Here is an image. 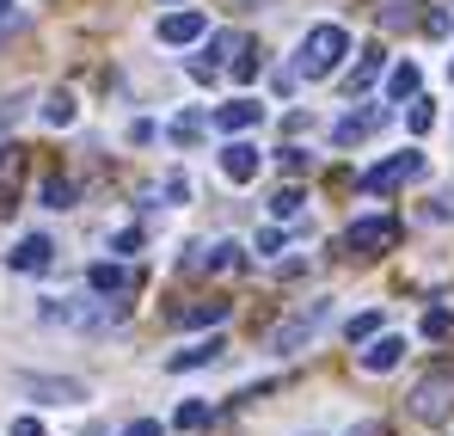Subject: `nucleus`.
<instances>
[{
  "mask_svg": "<svg viewBox=\"0 0 454 436\" xmlns=\"http://www.w3.org/2000/svg\"><path fill=\"white\" fill-rule=\"evenodd\" d=\"M43 320L50 326H74V332H111L117 320H123V301H111V295H86V301H43Z\"/></svg>",
  "mask_w": 454,
  "mask_h": 436,
  "instance_id": "nucleus-1",
  "label": "nucleus"
},
{
  "mask_svg": "<svg viewBox=\"0 0 454 436\" xmlns=\"http://www.w3.org/2000/svg\"><path fill=\"white\" fill-rule=\"evenodd\" d=\"M344 56H350V31H344V25H313L301 37L295 74H301V80H325V74H338Z\"/></svg>",
  "mask_w": 454,
  "mask_h": 436,
  "instance_id": "nucleus-2",
  "label": "nucleus"
},
{
  "mask_svg": "<svg viewBox=\"0 0 454 436\" xmlns=\"http://www.w3.org/2000/svg\"><path fill=\"white\" fill-rule=\"evenodd\" d=\"M411 412H418V418H430V424H436V418H449V412H454V369H436V375H424V381H418Z\"/></svg>",
  "mask_w": 454,
  "mask_h": 436,
  "instance_id": "nucleus-3",
  "label": "nucleus"
},
{
  "mask_svg": "<svg viewBox=\"0 0 454 436\" xmlns=\"http://www.w3.org/2000/svg\"><path fill=\"white\" fill-rule=\"evenodd\" d=\"M393 240H399V221H393V216H356V221H350V234H344V246L363 252V258L387 252Z\"/></svg>",
  "mask_w": 454,
  "mask_h": 436,
  "instance_id": "nucleus-4",
  "label": "nucleus"
},
{
  "mask_svg": "<svg viewBox=\"0 0 454 436\" xmlns=\"http://www.w3.org/2000/svg\"><path fill=\"white\" fill-rule=\"evenodd\" d=\"M418 172H424V154H393V160H380V166L363 172V191H369V197H387V191H399V185L418 178Z\"/></svg>",
  "mask_w": 454,
  "mask_h": 436,
  "instance_id": "nucleus-5",
  "label": "nucleus"
},
{
  "mask_svg": "<svg viewBox=\"0 0 454 436\" xmlns=\"http://www.w3.org/2000/svg\"><path fill=\"white\" fill-rule=\"evenodd\" d=\"M319 320H325V301H313V307H301V313H295L289 326H277V332H270V351H283V357H295V351H301L307 338L319 332Z\"/></svg>",
  "mask_w": 454,
  "mask_h": 436,
  "instance_id": "nucleus-6",
  "label": "nucleus"
},
{
  "mask_svg": "<svg viewBox=\"0 0 454 436\" xmlns=\"http://www.w3.org/2000/svg\"><path fill=\"white\" fill-rule=\"evenodd\" d=\"M25 393H37L43 406H80L86 400V381H56V375H19Z\"/></svg>",
  "mask_w": 454,
  "mask_h": 436,
  "instance_id": "nucleus-7",
  "label": "nucleus"
},
{
  "mask_svg": "<svg viewBox=\"0 0 454 436\" xmlns=\"http://www.w3.org/2000/svg\"><path fill=\"white\" fill-rule=\"evenodd\" d=\"M380 123H387V105H363V111H350V117L332 123V142L350 147V142H363V136H375Z\"/></svg>",
  "mask_w": 454,
  "mask_h": 436,
  "instance_id": "nucleus-8",
  "label": "nucleus"
},
{
  "mask_svg": "<svg viewBox=\"0 0 454 436\" xmlns=\"http://www.w3.org/2000/svg\"><path fill=\"white\" fill-rule=\"evenodd\" d=\"M258 166H264V154H258L252 142H227L222 147V178H227V185H252Z\"/></svg>",
  "mask_w": 454,
  "mask_h": 436,
  "instance_id": "nucleus-9",
  "label": "nucleus"
},
{
  "mask_svg": "<svg viewBox=\"0 0 454 436\" xmlns=\"http://www.w3.org/2000/svg\"><path fill=\"white\" fill-rule=\"evenodd\" d=\"M203 31H209V19H203L197 6H184V12H166V19H160V44H172V50H178V44H197Z\"/></svg>",
  "mask_w": 454,
  "mask_h": 436,
  "instance_id": "nucleus-10",
  "label": "nucleus"
},
{
  "mask_svg": "<svg viewBox=\"0 0 454 436\" xmlns=\"http://www.w3.org/2000/svg\"><path fill=\"white\" fill-rule=\"evenodd\" d=\"M258 117H264L258 99H227V105H215V130H222V136H246Z\"/></svg>",
  "mask_w": 454,
  "mask_h": 436,
  "instance_id": "nucleus-11",
  "label": "nucleus"
},
{
  "mask_svg": "<svg viewBox=\"0 0 454 436\" xmlns=\"http://www.w3.org/2000/svg\"><path fill=\"white\" fill-rule=\"evenodd\" d=\"M215 130V111H178L172 123H166V142H178V147H197L203 136Z\"/></svg>",
  "mask_w": 454,
  "mask_h": 436,
  "instance_id": "nucleus-12",
  "label": "nucleus"
},
{
  "mask_svg": "<svg viewBox=\"0 0 454 436\" xmlns=\"http://www.w3.org/2000/svg\"><path fill=\"white\" fill-rule=\"evenodd\" d=\"M50 252H56V246H50L43 234H25V240H19V246L6 252V265H12V271H31V277H37V271H50Z\"/></svg>",
  "mask_w": 454,
  "mask_h": 436,
  "instance_id": "nucleus-13",
  "label": "nucleus"
},
{
  "mask_svg": "<svg viewBox=\"0 0 454 436\" xmlns=\"http://www.w3.org/2000/svg\"><path fill=\"white\" fill-rule=\"evenodd\" d=\"M380 68H387V50H380V44H363V50H356V68H350V80H344V86H350V99H356V92H369V86L380 80Z\"/></svg>",
  "mask_w": 454,
  "mask_h": 436,
  "instance_id": "nucleus-14",
  "label": "nucleus"
},
{
  "mask_svg": "<svg viewBox=\"0 0 454 436\" xmlns=\"http://www.w3.org/2000/svg\"><path fill=\"white\" fill-rule=\"evenodd\" d=\"M356 363L369 369V375L399 369V363H405V338H393V332H387V338H375V345H363V357H356Z\"/></svg>",
  "mask_w": 454,
  "mask_h": 436,
  "instance_id": "nucleus-15",
  "label": "nucleus"
},
{
  "mask_svg": "<svg viewBox=\"0 0 454 436\" xmlns=\"http://www.w3.org/2000/svg\"><path fill=\"white\" fill-rule=\"evenodd\" d=\"M239 265H246V246L239 240H215V246H203L191 258V271H239Z\"/></svg>",
  "mask_w": 454,
  "mask_h": 436,
  "instance_id": "nucleus-16",
  "label": "nucleus"
},
{
  "mask_svg": "<svg viewBox=\"0 0 454 436\" xmlns=\"http://www.w3.org/2000/svg\"><path fill=\"white\" fill-rule=\"evenodd\" d=\"M86 283H92V295H111V301H123V295H129V283H136V277H129V271H123V265H111V258H98V265H92V271H86Z\"/></svg>",
  "mask_w": 454,
  "mask_h": 436,
  "instance_id": "nucleus-17",
  "label": "nucleus"
},
{
  "mask_svg": "<svg viewBox=\"0 0 454 436\" xmlns=\"http://www.w3.org/2000/svg\"><path fill=\"white\" fill-rule=\"evenodd\" d=\"M222 351H227L222 338H197V345H184V351H172V363H166V369H172V375H184V369H203V363H215Z\"/></svg>",
  "mask_w": 454,
  "mask_h": 436,
  "instance_id": "nucleus-18",
  "label": "nucleus"
},
{
  "mask_svg": "<svg viewBox=\"0 0 454 436\" xmlns=\"http://www.w3.org/2000/svg\"><path fill=\"white\" fill-rule=\"evenodd\" d=\"M233 50H239V37H233V31H215V37H209V50H203V56H191V74H197V80H209V74L222 68V56H233Z\"/></svg>",
  "mask_w": 454,
  "mask_h": 436,
  "instance_id": "nucleus-19",
  "label": "nucleus"
},
{
  "mask_svg": "<svg viewBox=\"0 0 454 436\" xmlns=\"http://www.w3.org/2000/svg\"><path fill=\"white\" fill-rule=\"evenodd\" d=\"M418 86H424L418 62H399V68L387 74V99H399V105H411V99H418Z\"/></svg>",
  "mask_w": 454,
  "mask_h": 436,
  "instance_id": "nucleus-20",
  "label": "nucleus"
},
{
  "mask_svg": "<svg viewBox=\"0 0 454 436\" xmlns=\"http://www.w3.org/2000/svg\"><path fill=\"white\" fill-rule=\"evenodd\" d=\"M74 117H80L74 92H50V105H43V123H50V130H68Z\"/></svg>",
  "mask_w": 454,
  "mask_h": 436,
  "instance_id": "nucleus-21",
  "label": "nucleus"
},
{
  "mask_svg": "<svg viewBox=\"0 0 454 436\" xmlns=\"http://www.w3.org/2000/svg\"><path fill=\"white\" fill-rule=\"evenodd\" d=\"M178 320H184V326H222L227 301H191V307H178Z\"/></svg>",
  "mask_w": 454,
  "mask_h": 436,
  "instance_id": "nucleus-22",
  "label": "nucleus"
},
{
  "mask_svg": "<svg viewBox=\"0 0 454 436\" xmlns=\"http://www.w3.org/2000/svg\"><path fill=\"white\" fill-rule=\"evenodd\" d=\"M418 332H424V338H430V345H449V338H454V307H430V313H424V326H418Z\"/></svg>",
  "mask_w": 454,
  "mask_h": 436,
  "instance_id": "nucleus-23",
  "label": "nucleus"
},
{
  "mask_svg": "<svg viewBox=\"0 0 454 436\" xmlns=\"http://www.w3.org/2000/svg\"><path fill=\"white\" fill-rule=\"evenodd\" d=\"M344 338H350V345H375V338H380V313H375V307H369V313H350Z\"/></svg>",
  "mask_w": 454,
  "mask_h": 436,
  "instance_id": "nucleus-24",
  "label": "nucleus"
},
{
  "mask_svg": "<svg viewBox=\"0 0 454 436\" xmlns=\"http://www.w3.org/2000/svg\"><path fill=\"white\" fill-rule=\"evenodd\" d=\"M209 418H215V412H209V406H203V400H184V406H178V412H172V431H203V424H209Z\"/></svg>",
  "mask_w": 454,
  "mask_h": 436,
  "instance_id": "nucleus-25",
  "label": "nucleus"
},
{
  "mask_svg": "<svg viewBox=\"0 0 454 436\" xmlns=\"http://www.w3.org/2000/svg\"><path fill=\"white\" fill-rule=\"evenodd\" d=\"M301 210H307V197H301V191H295V185H283V191L270 197V216H277V221H295V216H301Z\"/></svg>",
  "mask_w": 454,
  "mask_h": 436,
  "instance_id": "nucleus-26",
  "label": "nucleus"
},
{
  "mask_svg": "<svg viewBox=\"0 0 454 436\" xmlns=\"http://www.w3.org/2000/svg\"><path fill=\"white\" fill-rule=\"evenodd\" d=\"M405 123H411V136H430V130H436V105L418 92V99H411V111H405Z\"/></svg>",
  "mask_w": 454,
  "mask_h": 436,
  "instance_id": "nucleus-27",
  "label": "nucleus"
},
{
  "mask_svg": "<svg viewBox=\"0 0 454 436\" xmlns=\"http://www.w3.org/2000/svg\"><path fill=\"white\" fill-rule=\"evenodd\" d=\"M19 117H25V92H12V99H0V147L12 142V130H19Z\"/></svg>",
  "mask_w": 454,
  "mask_h": 436,
  "instance_id": "nucleus-28",
  "label": "nucleus"
},
{
  "mask_svg": "<svg viewBox=\"0 0 454 436\" xmlns=\"http://www.w3.org/2000/svg\"><path fill=\"white\" fill-rule=\"evenodd\" d=\"M12 185H19V154H12V147H0V216H6V197H12Z\"/></svg>",
  "mask_w": 454,
  "mask_h": 436,
  "instance_id": "nucleus-29",
  "label": "nucleus"
},
{
  "mask_svg": "<svg viewBox=\"0 0 454 436\" xmlns=\"http://www.w3.org/2000/svg\"><path fill=\"white\" fill-rule=\"evenodd\" d=\"M68 203H74V185L68 178H50L43 185V210H68Z\"/></svg>",
  "mask_w": 454,
  "mask_h": 436,
  "instance_id": "nucleus-30",
  "label": "nucleus"
},
{
  "mask_svg": "<svg viewBox=\"0 0 454 436\" xmlns=\"http://www.w3.org/2000/svg\"><path fill=\"white\" fill-rule=\"evenodd\" d=\"M111 252H123V258L142 252V227H117V234H111Z\"/></svg>",
  "mask_w": 454,
  "mask_h": 436,
  "instance_id": "nucleus-31",
  "label": "nucleus"
},
{
  "mask_svg": "<svg viewBox=\"0 0 454 436\" xmlns=\"http://www.w3.org/2000/svg\"><path fill=\"white\" fill-rule=\"evenodd\" d=\"M252 252H258V258H270V252H283V227H258V240H252Z\"/></svg>",
  "mask_w": 454,
  "mask_h": 436,
  "instance_id": "nucleus-32",
  "label": "nucleus"
},
{
  "mask_svg": "<svg viewBox=\"0 0 454 436\" xmlns=\"http://www.w3.org/2000/svg\"><path fill=\"white\" fill-rule=\"evenodd\" d=\"M258 68H264V56H258V50H239V62H233V80H258Z\"/></svg>",
  "mask_w": 454,
  "mask_h": 436,
  "instance_id": "nucleus-33",
  "label": "nucleus"
},
{
  "mask_svg": "<svg viewBox=\"0 0 454 436\" xmlns=\"http://www.w3.org/2000/svg\"><path fill=\"white\" fill-rule=\"evenodd\" d=\"M424 31H430V37H449L454 31V6H436V12L424 19Z\"/></svg>",
  "mask_w": 454,
  "mask_h": 436,
  "instance_id": "nucleus-34",
  "label": "nucleus"
},
{
  "mask_svg": "<svg viewBox=\"0 0 454 436\" xmlns=\"http://www.w3.org/2000/svg\"><path fill=\"white\" fill-rule=\"evenodd\" d=\"M307 166H313V154H301V147H283V172H289V178H301Z\"/></svg>",
  "mask_w": 454,
  "mask_h": 436,
  "instance_id": "nucleus-35",
  "label": "nucleus"
},
{
  "mask_svg": "<svg viewBox=\"0 0 454 436\" xmlns=\"http://www.w3.org/2000/svg\"><path fill=\"white\" fill-rule=\"evenodd\" d=\"M418 6H424V0H393V6H387V12H380V19H387V25H405V19H411V12H418Z\"/></svg>",
  "mask_w": 454,
  "mask_h": 436,
  "instance_id": "nucleus-36",
  "label": "nucleus"
},
{
  "mask_svg": "<svg viewBox=\"0 0 454 436\" xmlns=\"http://www.w3.org/2000/svg\"><path fill=\"white\" fill-rule=\"evenodd\" d=\"M184 197H191V185H184V172H172L166 178V203H184Z\"/></svg>",
  "mask_w": 454,
  "mask_h": 436,
  "instance_id": "nucleus-37",
  "label": "nucleus"
},
{
  "mask_svg": "<svg viewBox=\"0 0 454 436\" xmlns=\"http://www.w3.org/2000/svg\"><path fill=\"white\" fill-rule=\"evenodd\" d=\"M123 436H166V424H160V418H136Z\"/></svg>",
  "mask_w": 454,
  "mask_h": 436,
  "instance_id": "nucleus-38",
  "label": "nucleus"
},
{
  "mask_svg": "<svg viewBox=\"0 0 454 436\" xmlns=\"http://www.w3.org/2000/svg\"><path fill=\"white\" fill-rule=\"evenodd\" d=\"M430 216H436V221H449V216H454V191H442V197L430 203Z\"/></svg>",
  "mask_w": 454,
  "mask_h": 436,
  "instance_id": "nucleus-39",
  "label": "nucleus"
},
{
  "mask_svg": "<svg viewBox=\"0 0 454 436\" xmlns=\"http://www.w3.org/2000/svg\"><path fill=\"white\" fill-rule=\"evenodd\" d=\"M12 436H43V424L37 418H12Z\"/></svg>",
  "mask_w": 454,
  "mask_h": 436,
  "instance_id": "nucleus-40",
  "label": "nucleus"
},
{
  "mask_svg": "<svg viewBox=\"0 0 454 436\" xmlns=\"http://www.w3.org/2000/svg\"><path fill=\"white\" fill-rule=\"evenodd\" d=\"M350 436H380V424H356V431H350Z\"/></svg>",
  "mask_w": 454,
  "mask_h": 436,
  "instance_id": "nucleus-41",
  "label": "nucleus"
},
{
  "mask_svg": "<svg viewBox=\"0 0 454 436\" xmlns=\"http://www.w3.org/2000/svg\"><path fill=\"white\" fill-rule=\"evenodd\" d=\"M252 6H258V0H239V12H252Z\"/></svg>",
  "mask_w": 454,
  "mask_h": 436,
  "instance_id": "nucleus-42",
  "label": "nucleus"
},
{
  "mask_svg": "<svg viewBox=\"0 0 454 436\" xmlns=\"http://www.w3.org/2000/svg\"><path fill=\"white\" fill-rule=\"evenodd\" d=\"M6 12H12V0H0V19H6Z\"/></svg>",
  "mask_w": 454,
  "mask_h": 436,
  "instance_id": "nucleus-43",
  "label": "nucleus"
},
{
  "mask_svg": "<svg viewBox=\"0 0 454 436\" xmlns=\"http://www.w3.org/2000/svg\"><path fill=\"white\" fill-rule=\"evenodd\" d=\"M449 80H454V56H449Z\"/></svg>",
  "mask_w": 454,
  "mask_h": 436,
  "instance_id": "nucleus-44",
  "label": "nucleus"
}]
</instances>
